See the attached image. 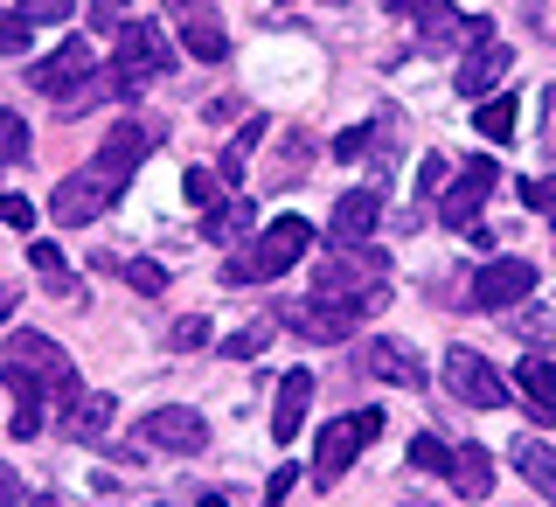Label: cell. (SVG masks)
I'll use <instances>...</instances> for the list:
<instances>
[{"label": "cell", "mask_w": 556, "mask_h": 507, "mask_svg": "<svg viewBox=\"0 0 556 507\" xmlns=\"http://www.w3.org/2000/svg\"><path fill=\"white\" fill-rule=\"evenodd\" d=\"M0 382H8L22 404H70L77 396V369H70V355L49 334H35V327H22V334H8V347H0Z\"/></svg>", "instance_id": "1"}, {"label": "cell", "mask_w": 556, "mask_h": 507, "mask_svg": "<svg viewBox=\"0 0 556 507\" xmlns=\"http://www.w3.org/2000/svg\"><path fill=\"white\" fill-rule=\"evenodd\" d=\"M313 292L355 306V313H376L382 292H390V257H382L376 243H327L320 271H313Z\"/></svg>", "instance_id": "2"}, {"label": "cell", "mask_w": 556, "mask_h": 507, "mask_svg": "<svg viewBox=\"0 0 556 507\" xmlns=\"http://www.w3.org/2000/svg\"><path fill=\"white\" fill-rule=\"evenodd\" d=\"M28 84H35L42 98L70 104V112H84L91 98H104V77H98L91 42H63V49H49V56H35V63H28Z\"/></svg>", "instance_id": "3"}, {"label": "cell", "mask_w": 556, "mask_h": 507, "mask_svg": "<svg viewBox=\"0 0 556 507\" xmlns=\"http://www.w3.org/2000/svg\"><path fill=\"white\" fill-rule=\"evenodd\" d=\"M112 77H104V91L112 98H139L153 77L167 69V28L161 22H126L118 28V49H112Z\"/></svg>", "instance_id": "4"}, {"label": "cell", "mask_w": 556, "mask_h": 507, "mask_svg": "<svg viewBox=\"0 0 556 507\" xmlns=\"http://www.w3.org/2000/svg\"><path fill=\"white\" fill-rule=\"evenodd\" d=\"M445 390L459 396L466 410H501V404H515V382L501 376L486 355H473V347H445Z\"/></svg>", "instance_id": "5"}, {"label": "cell", "mask_w": 556, "mask_h": 507, "mask_svg": "<svg viewBox=\"0 0 556 507\" xmlns=\"http://www.w3.org/2000/svg\"><path fill=\"white\" fill-rule=\"evenodd\" d=\"M529 292H535L529 257H486L473 271V286H466V306L473 313H515V306H529Z\"/></svg>", "instance_id": "6"}, {"label": "cell", "mask_w": 556, "mask_h": 507, "mask_svg": "<svg viewBox=\"0 0 556 507\" xmlns=\"http://www.w3.org/2000/svg\"><path fill=\"white\" fill-rule=\"evenodd\" d=\"M382 431V410H355V417H334V424L320 431V452H313V486H334L348 466H355V452L369 445Z\"/></svg>", "instance_id": "7"}, {"label": "cell", "mask_w": 556, "mask_h": 507, "mask_svg": "<svg viewBox=\"0 0 556 507\" xmlns=\"http://www.w3.org/2000/svg\"><path fill=\"white\" fill-rule=\"evenodd\" d=\"M139 445L167 452V459H195V452H208V424H202V410H188V404H161V410L139 417Z\"/></svg>", "instance_id": "8"}, {"label": "cell", "mask_w": 556, "mask_h": 507, "mask_svg": "<svg viewBox=\"0 0 556 507\" xmlns=\"http://www.w3.org/2000/svg\"><path fill=\"white\" fill-rule=\"evenodd\" d=\"M118 188L104 181L98 167H84V174H63L56 181V195H49V216H56V230H91V223L112 208Z\"/></svg>", "instance_id": "9"}, {"label": "cell", "mask_w": 556, "mask_h": 507, "mask_svg": "<svg viewBox=\"0 0 556 507\" xmlns=\"http://www.w3.org/2000/svg\"><path fill=\"white\" fill-rule=\"evenodd\" d=\"M153 147H161V126H139V118H112V132H104V147H98V161H91V167H98L112 188H126Z\"/></svg>", "instance_id": "10"}, {"label": "cell", "mask_w": 556, "mask_h": 507, "mask_svg": "<svg viewBox=\"0 0 556 507\" xmlns=\"http://www.w3.org/2000/svg\"><path fill=\"white\" fill-rule=\"evenodd\" d=\"M494 181H501V174H494V161H466L459 174H452V188H445V195H439V216H445V230H473V223H480V202L486 195H494Z\"/></svg>", "instance_id": "11"}, {"label": "cell", "mask_w": 556, "mask_h": 507, "mask_svg": "<svg viewBox=\"0 0 556 507\" xmlns=\"http://www.w3.org/2000/svg\"><path fill=\"white\" fill-rule=\"evenodd\" d=\"M278 320H286L292 334H306V341H348V334L362 327V313L313 292V300H286V306H278Z\"/></svg>", "instance_id": "12"}, {"label": "cell", "mask_w": 556, "mask_h": 507, "mask_svg": "<svg viewBox=\"0 0 556 507\" xmlns=\"http://www.w3.org/2000/svg\"><path fill=\"white\" fill-rule=\"evenodd\" d=\"M306 243H313V223H306V216H278L271 230H257V251H251L257 278H278V271H292V265L306 257Z\"/></svg>", "instance_id": "13"}, {"label": "cell", "mask_w": 556, "mask_h": 507, "mask_svg": "<svg viewBox=\"0 0 556 507\" xmlns=\"http://www.w3.org/2000/svg\"><path fill=\"white\" fill-rule=\"evenodd\" d=\"M508 69H515V49L501 42V35H486V42L466 49V63H459V77H452V84H459L466 98H494L501 84H508Z\"/></svg>", "instance_id": "14"}, {"label": "cell", "mask_w": 556, "mask_h": 507, "mask_svg": "<svg viewBox=\"0 0 556 507\" xmlns=\"http://www.w3.org/2000/svg\"><path fill=\"white\" fill-rule=\"evenodd\" d=\"M112 396H98V390H77V396H70V404L56 410V431H63V439H84V445H91V439H104V431H112Z\"/></svg>", "instance_id": "15"}, {"label": "cell", "mask_w": 556, "mask_h": 507, "mask_svg": "<svg viewBox=\"0 0 556 507\" xmlns=\"http://www.w3.org/2000/svg\"><path fill=\"white\" fill-rule=\"evenodd\" d=\"M382 223V195L376 188H355V195L334 202V230H327V243H369Z\"/></svg>", "instance_id": "16"}, {"label": "cell", "mask_w": 556, "mask_h": 507, "mask_svg": "<svg viewBox=\"0 0 556 507\" xmlns=\"http://www.w3.org/2000/svg\"><path fill=\"white\" fill-rule=\"evenodd\" d=\"M306 404H313V376H306V369H286V382H278V396H271V439H278V445L300 439Z\"/></svg>", "instance_id": "17"}, {"label": "cell", "mask_w": 556, "mask_h": 507, "mask_svg": "<svg viewBox=\"0 0 556 507\" xmlns=\"http://www.w3.org/2000/svg\"><path fill=\"white\" fill-rule=\"evenodd\" d=\"M515 390H521V410H529L535 424H549V417H556V362L549 355H529L515 369Z\"/></svg>", "instance_id": "18"}, {"label": "cell", "mask_w": 556, "mask_h": 507, "mask_svg": "<svg viewBox=\"0 0 556 507\" xmlns=\"http://www.w3.org/2000/svg\"><path fill=\"white\" fill-rule=\"evenodd\" d=\"M452 494L459 500H486V486H494V445H452Z\"/></svg>", "instance_id": "19"}, {"label": "cell", "mask_w": 556, "mask_h": 507, "mask_svg": "<svg viewBox=\"0 0 556 507\" xmlns=\"http://www.w3.org/2000/svg\"><path fill=\"white\" fill-rule=\"evenodd\" d=\"M369 376L396 382V390H425V362L410 341H369Z\"/></svg>", "instance_id": "20"}, {"label": "cell", "mask_w": 556, "mask_h": 507, "mask_svg": "<svg viewBox=\"0 0 556 507\" xmlns=\"http://www.w3.org/2000/svg\"><path fill=\"white\" fill-rule=\"evenodd\" d=\"M508 459H515V473L529 480L535 494H543V500H556V452H549L543 439H521V445L508 452Z\"/></svg>", "instance_id": "21"}, {"label": "cell", "mask_w": 556, "mask_h": 507, "mask_svg": "<svg viewBox=\"0 0 556 507\" xmlns=\"http://www.w3.org/2000/svg\"><path fill=\"white\" fill-rule=\"evenodd\" d=\"M181 49L195 63H223V56H230V35H223L216 14H208V22H181Z\"/></svg>", "instance_id": "22"}, {"label": "cell", "mask_w": 556, "mask_h": 507, "mask_svg": "<svg viewBox=\"0 0 556 507\" xmlns=\"http://www.w3.org/2000/svg\"><path fill=\"white\" fill-rule=\"evenodd\" d=\"M515 118H521V104H515V91H501V98H480L473 126H480V139H501V147H508V139H515Z\"/></svg>", "instance_id": "23"}, {"label": "cell", "mask_w": 556, "mask_h": 507, "mask_svg": "<svg viewBox=\"0 0 556 507\" xmlns=\"http://www.w3.org/2000/svg\"><path fill=\"white\" fill-rule=\"evenodd\" d=\"M28 265H35V271H42V278H56V286H49V292H63V300H70V306H77V300H84V292H77V286H70V265H63V251H56V243H49V237H35V243H28Z\"/></svg>", "instance_id": "24"}, {"label": "cell", "mask_w": 556, "mask_h": 507, "mask_svg": "<svg viewBox=\"0 0 556 507\" xmlns=\"http://www.w3.org/2000/svg\"><path fill=\"white\" fill-rule=\"evenodd\" d=\"M257 139H265V118H243V126H237V139L223 147V181H243V161L257 153Z\"/></svg>", "instance_id": "25"}, {"label": "cell", "mask_w": 556, "mask_h": 507, "mask_svg": "<svg viewBox=\"0 0 556 507\" xmlns=\"http://www.w3.org/2000/svg\"><path fill=\"white\" fill-rule=\"evenodd\" d=\"M243 230H251V202H230V208H208V216H202L208 243H237Z\"/></svg>", "instance_id": "26"}, {"label": "cell", "mask_w": 556, "mask_h": 507, "mask_svg": "<svg viewBox=\"0 0 556 507\" xmlns=\"http://www.w3.org/2000/svg\"><path fill=\"white\" fill-rule=\"evenodd\" d=\"M14 14H22L28 28H63L70 14H77V0H14Z\"/></svg>", "instance_id": "27"}, {"label": "cell", "mask_w": 556, "mask_h": 507, "mask_svg": "<svg viewBox=\"0 0 556 507\" xmlns=\"http://www.w3.org/2000/svg\"><path fill=\"white\" fill-rule=\"evenodd\" d=\"M118 278H126L132 292H147V300H153V292H167V271L153 265V257H118Z\"/></svg>", "instance_id": "28"}, {"label": "cell", "mask_w": 556, "mask_h": 507, "mask_svg": "<svg viewBox=\"0 0 556 507\" xmlns=\"http://www.w3.org/2000/svg\"><path fill=\"white\" fill-rule=\"evenodd\" d=\"M410 466H417V473H445V466H452L445 439H431V431H417V439H410Z\"/></svg>", "instance_id": "29"}, {"label": "cell", "mask_w": 556, "mask_h": 507, "mask_svg": "<svg viewBox=\"0 0 556 507\" xmlns=\"http://www.w3.org/2000/svg\"><path fill=\"white\" fill-rule=\"evenodd\" d=\"M515 334L529 341L535 355H549V347H556V313H521V320H515Z\"/></svg>", "instance_id": "30"}, {"label": "cell", "mask_w": 556, "mask_h": 507, "mask_svg": "<svg viewBox=\"0 0 556 507\" xmlns=\"http://www.w3.org/2000/svg\"><path fill=\"white\" fill-rule=\"evenodd\" d=\"M452 174H459V167H452L445 153H425V167H417V195H445Z\"/></svg>", "instance_id": "31"}, {"label": "cell", "mask_w": 556, "mask_h": 507, "mask_svg": "<svg viewBox=\"0 0 556 507\" xmlns=\"http://www.w3.org/2000/svg\"><path fill=\"white\" fill-rule=\"evenodd\" d=\"M0 161H28V126L14 112H0Z\"/></svg>", "instance_id": "32"}, {"label": "cell", "mask_w": 556, "mask_h": 507, "mask_svg": "<svg viewBox=\"0 0 556 507\" xmlns=\"http://www.w3.org/2000/svg\"><path fill=\"white\" fill-rule=\"evenodd\" d=\"M174 347H181V355H195V347H208V320H202V313L174 320Z\"/></svg>", "instance_id": "33"}, {"label": "cell", "mask_w": 556, "mask_h": 507, "mask_svg": "<svg viewBox=\"0 0 556 507\" xmlns=\"http://www.w3.org/2000/svg\"><path fill=\"white\" fill-rule=\"evenodd\" d=\"M28 22H22V14H0V56H22V49H28Z\"/></svg>", "instance_id": "34"}, {"label": "cell", "mask_w": 556, "mask_h": 507, "mask_svg": "<svg viewBox=\"0 0 556 507\" xmlns=\"http://www.w3.org/2000/svg\"><path fill=\"white\" fill-rule=\"evenodd\" d=\"M126 8H132V0H91V28H104V35L126 28Z\"/></svg>", "instance_id": "35"}, {"label": "cell", "mask_w": 556, "mask_h": 507, "mask_svg": "<svg viewBox=\"0 0 556 507\" xmlns=\"http://www.w3.org/2000/svg\"><path fill=\"white\" fill-rule=\"evenodd\" d=\"M188 202H216V167H188Z\"/></svg>", "instance_id": "36"}, {"label": "cell", "mask_w": 556, "mask_h": 507, "mask_svg": "<svg viewBox=\"0 0 556 507\" xmlns=\"http://www.w3.org/2000/svg\"><path fill=\"white\" fill-rule=\"evenodd\" d=\"M0 223H8V230H28V223H35V202H22V195H0Z\"/></svg>", "instance_id": "37"}, {"label": "cell", "mask_w": 556, "mask_h": 507, "mask_svg": "<svg viewBox=\"0 0 556 507\" xmlns=\"http://www.w3.org/2000/svg\"><path fill=\"white\" fill-rule=\"evenodd\" d=\"M223 347H230V355H237V362H251V355H257V347H265V327H243V334H230V341H223Z\"/></svg>", "instance_id": "38"}, {"label": "cell", "mask_w": 556, "mask_h": 507, "mask_svg": "<svg viewBox=\"0 0 556 507\" xmlns=\"http://www.w3.org/2000/svg\"><path fill=\"white\" fill-rule=\"evenodd\" d=\"M167 14H174V22H208L216 0H167Z\"/></svg>", "instance_id": "39"}, {"label": "cell", "mask_w": 556, "mask_h": 507, "mask_svg": "<svg viewBox=\"0 0 556 507\" xmlns=\"http://www.w3.org/2000/svg\"><path fill=\"white\" fill-rule=\"evenodd\" d=\"M42 431V404H14V439H35Z\"/></svg>", "instance_id": "40"}, {"label": "cell", "mask_w": 556, "mask_h": 507, "mask_svg": "<svg viewBox=\"0 0 556 507\" xmlns=\"http://www.w3.org/2000/svg\"><path fill=\"white\" fill-rule=\"evenodd\" d=\"M292 480H300V473H292V466H278V473H271V486H265V507H286Z\"/></svg>", "instance_id": "41"}, {"label": "cell", "mask_w": 556, "mask_h": 507, "mask_svg": "<svg viewBox=\"0 0 556 507\" xmlns=\"http://www.w3.org/2000/svg\"><path fill=\"white\" fill-rule=\"evenodd\" d=\"M0 507H22V480H14V466H0Z\"/></svg>", "instance_id": "42"}, {"label": "cell", "mask_w": 556, "mask_h": 507, "mask_svg": "<svg viewBox=\"0 0 556 507\" xmlns=\"http://www.w3.org/2000/svg\"><path fill=\"white\" fill-rule=\"evenodd\" d=\"M425 8H431V0H390V14H396V22H417Z\"/></svg>", "instance_id": "43"}, {"label": "cell", "mask_w": 556, "mask_h": 507, "mask_svg": "<svg viewBox=\"0 0 556 507\" xmlns=\"http://www.w3.org/2000/svg\"><path fill=\"white\" fill-rule=\"evenodd\" d=\"M14 300H22V292H14V286H0V320H8V313H14Z\"/></svg>", "instance_id": "44"}, {"label": "cell", "mask_w": 556, "mask_h": 507, "mask_svg": "<svg viewBox=\"0 0 556 507\" xmlns=\"http://www.w3.org/2000/svg\"><path fill=\"white\" fill-rule=\"evenodd\" d=\"M202 507H230V500H223V494H208V500H202Z\"/></svg>", "instance_id": "45"}, {"label": "cell", "mask_w": 556, "mask_h": 507, "mask_svg": "<svg viewBox=\"0 0 556 507\" xmlns=\"http://www.w3.org/2000/svg\"><path fill=\"white\" fill-rule=\"evenodd\" d=\"M549 243H556V208H549Z\"/></svg>", "instance_id": "46"}, {"label": "cell", "mask_w": 556, "mask_h": 507, "mask_svg": "<svg viewBox=\"0 0 556 507\" xmlns=\"http://www.w3.org/2000/svg\"><path fill=\"white\" fill-rule=\"evenodd\" d=\"M278 8H292V0H278Z\"/></svg>", "instance_id": "47"}]
</instances>
